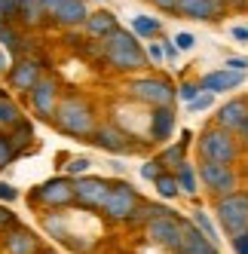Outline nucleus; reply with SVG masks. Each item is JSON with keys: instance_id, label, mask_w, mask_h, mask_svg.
<instances>
[{"instance_id": "nucleus-1", "label": "nucleus", "mask_w": 248, "mask_h": 254, "mask_svg": "<svg viewBox=\"0 0 248 254\" xmlns=\"http://www.w3.org/2000/svg\"><path fill=\"white\" fill-rule=\"evenodd\" d=\"M52 126L70 138H92L98 129L95 104L80 92H67V95H62L56 114H52Z\"/></svg>"}, {"instance_id": "nucleus-2", "label": "nucleus", "mask_w": 248, "mask_h": 254, "mask_svg": "<svg viewBox=\"0 0 248 254\" xmlns=\"http://www.w3.org/2000/svg\"><path fill=\"white\" fill-rule=\"evenodd\" d=\"M98 43H101V59L117 74H138V70H144L150 64L144 46L129 28H117L108 40H98Z\"/></svg>"}, {"instance_id": "nucleus-3", "label": "nucleus", "mask_w": 248, "mask_h": 254, "mask_svg": "<svg viewBox=\"0 0 248 254\" xmlns=\"http://www.w3.org/2000/svg\"><path fill=\"white\" fill-rule=\"evenodd\" d=\"M196 150L202 162H221V166H233L239 159V138L227 129L208 126V129L196 138Z\"/></svg>"}, {"instance_id": "nucleus-4", "label": "nucleus", "mask_w": 248, "mask_h": 254, "mask_svg": "<svg viewBox=\"0 0 248 254\" xmlns=\"http://www.w3.org/2000/svg\"><path fill=\"white\" fill-rule=\"evenodd\" d=\"M129 98L150 104V107H175L178 101V86H175L169 77H132L126 86Z\"/></svg>"}, {"instance_id": "nucleus-5", "label": "nucleus", "mask_w": 248, "mask_h": 254, "mask_svg": "<svg viewBox=\"0 0 248 254\" xmlns=\"http://www.w3.org/2000/svg\"><path fill=\"white\" fill-rule=\"evenodd\" d=\"M28 202L31 205H40L46 211H64L70 205H77V196H74V181L59 175V178H49L43 184H37L31 193H28Z\"/></svg>"}, {"instance_id": "nucleus-6", "label": "nucleus", "mask_w": 248, "mask_h": 254, "mask_svg": "<svg viewBox=\"0 0 248 254\" xmlns=\"http://www.w3.org/2000/svg\"><path fill=\"white\" fill-rule=\"evenodd\" d=\"M215 217H218V227L230 236V239L248 233V193L236 190L230 196L215 199Z\"/></svg>"}, {"instance_id": "nucleus-7", "label": "nucleus", "mask_w": 248, "mask_h": 254, "mask_svg": "<svg viewBox=\"0 0 248 254\" xmlns=\"http://www.w3.org/2000/svg\"><path fill=\"white\" fill-rule=\"evenodd\" d=\"M138 202H141V196H138V190L132 184H126V181H114L108 199H104L101 214H104V221H111V224H129V217L135 214Z\"/></svg>"}, {"instance_id": "nucleus-8", "label": "nucleus", "mask_w": 248, "mask_h": 254, "mask_svg": "<svg viewBox=\"0 0 248 254\" xmlns=\"http://www.w3.org/2000/svg\"><path fill=\"white\" fill-rule=\"evenodd\" d=\"M43 12L49 28H83L89 19L86 0H46Z\"/></svg>"}, {"instance_id": "nucleus-9", "label": "nucleus", "mask_w": 248, "mask_h": 254, "mask_svg": "<svg viewBox=\"0 0 248 254\" xmlns=\"http://www.w3.org/2000/svg\"><path fill=\"white\" fill-rule=\"evenodd\" d=\"M196 172H199V184L215 199L230 196V193L239 190V175H236L233 166H221V162H199Z\"/></svg>"}, {"instance_id": "nucleus-10", "label": "nucleus", "mask_w": 248, "mask_h": 254, "mask_svg": "<svg viewBox=\"0 0 248 254\" xmlns=\"http://www.w3.org/2000/svg\"><path fill=\"white\" fill-rule=\"evenodd\" d=\"M181 233H184V217H178V214L153 217V221L144 227L147 242H153V245H159V248H166L169 254L178 251V245H181Z\"/></svg>"}, {"instance_id": "nucleus-11", "label": "nucleus", "mask_w": 248, "mask_h": 254, "mask_svg": "<svg viewBox=\"0 0 248 254\" xmlns=\"http://www.w3.org/2000/svg\"><path fill=\"white\" fill-rule=\"evenodd\" d=\"M59 101H62V83H59L56 74H43V80L28 92L31 111L37 114V117H43V120H52V114H56Z\"/></svg>"}, {"instance_id": "nucleus-12", "label": "nucleus", "mask_w": 248, "mask_h": 254, "mask_svg": "<svg viewBox=\"0 0 248 254\" xmlns=\"http://www.w3.org/2000/svg\"><path fill=\"white\" fill-rule=\"evenodd\" d=\"M111 193V181L95 178V175H83L74 181V196H77V205L86 211H101L104 208V199Z\"/></svg>"}, {"instance_id": "nucleus-13", "label": "nucleus", "mask_w": 248, "mask_h": 254, "mask_svg": "<svg viewBox=\"0 0 248 254\" xmlns=\"http://www.w3.org/2000/svg\"><path fill=\"white\" fill-rule=\"evenodd\" d=\"M43 74H46V67H43V62H40V59L22 56V59H15V62H12L6 80H9V89H15V92L28 95L31 89L43 80Z\"/></svg>"}, {"instance_id": "nucleus-14", "label": "nucleus", "mask_w": 248, "mask_h": 254, "mask_svg": "<svg viewBox=\"0 0 248 254\" xmlns=\"http://www.w3.org/2000/svg\"><path fill=\"white\" fill-rule=\"evenodd\" d=\"M89 141L104 153H132V150H138L132 135L126 129H120L117 123H98V129H95V135Z\"/></svg>"}, {"instance_id": "nucleus-15", "label": "nucleus", "mask_w": 248, "mask_h": 254, "mask_svg": "<svg viewBox=\"0 0 248 254\" xmlns=\"http://www.w3.org/2000/svg\"><path fill=\"white\" fill-rule=\"evenodd\" d=\"M178 126V111L175 107H153L147 114V141L153 144H169Z\"/></svg>"}, {"instance_id": "nucleus-16", "label": "nucleus", "mask_w": 248, "mask_h": 254, "mask_svg": "<svg viewBox=\"0 0 248 254\" xmlns=\"http://www.w3.org/2000/svg\"><path fill=\"white\" fill-rule=\"evenodd\" d=\"M245 120H248V98H230L227 104L218 107V114H215L218 129H227L233 135H239L245 129Z\"/></svg>"}, {"instance_id": "nucleus-17", "label": "nucleus", "mask_w": 248, "mask_h": 254, "mask_svg": "<svg viewBox=\"0 0 248 254\" xmlns=\"http://www.w3.org/2000/svg\"><path fill=\"white\" fill-rule=\"evenodd\" d=\"M3 251L6 254H40L43 251V242H40V236L28 230V227H15L3 236Z\"/></svg>"}, {"instance_id": "nucleus-18", "label": "nucleus", "mask_w": 248, "mask_h": 254, "mask_svg": "<svg viewBox=\"0 0 248 254\" xmlns=\"http://www.w3.org/2000/svg\"><path fill=\"white\" fill-rule=\"evenodd\" d=\"M245 83V74H236V70H227V67H218V70H208L199 80V89L208 95H221V92H230V89H239Z\"/></svg>"}, {"instance_id": "nucleus-19", "label": "nucleus", "mask_w": 248, "mask_h": 254, "mask_svg": "<svg viewBox=\"0 0 248 254\" xmlns=\"http://www.w3.org/2000/svg\"><path fill=\"white\" fill-rule=\"evenodd\" d=\"M175 254H221L215 242H208L205 236L196 230L193 221H184V233H181V245Z\"/></svg>"}, {"instance_id": "nucleus-20", "label": "nucleus", "mask_w": 248, "mask_h": 254, "mask_svg": "<svg viewBox=\"0 0 248 254\" xmlns=\"http://www.w3.org/2000/svg\"><path fill=\"white\" fill-rule=\"evenodd\" d=\"M117 28H120V19H117V12H111V9L89 12V19H86V25H83V31L89 34L92 40H108Z\"/></svg>"}, {"instance_id": "nucleus-21", "label": "nucleus", "mask_w": 248, "mask_h": 254, "mask_svg": "<svg viewBox=\"0 0 248 254\" xmlns=\"http://www.w3.org/2000/svg\"><path fill=\"white\" fill-rule=\"evenodd\" d=\"M15 3H19L15 25H19L22 31H34V28H43L46 25V12H43L46 0H15Z\"/></svg>"}, {"instance_id": "nucleus-22", "label": "nucleus", "mask_w": 248, "mask_h": 254, "mask_svg": "<svg viewBox=\"0 0 248 254\" xmlns=\"http://www.w3.org/2000/svg\"><path fill=\"white\" fill-rule=\"evenodd\" d=\"M166 214H178V211L169 208V205H159V202H147V199H141L138 208H135V214L129 217V227H141V230H144L153 217H166Z\"/></svg>"}, {"instance_id": "nucleus-23", "label": "nucleus", "mask_w": 248, "mask_h": 254, "mask_svg": "<svg viewBox=\"0 0 248 254\" xmlns=\"http://www.w3.org/2000/svg\"><path fill=\"white\" fill-rule=\"evenodd\" d=\"M175 12L181 19H193V22H215V12H211L208 0H178Z\"/></svg>"}, {"instance_id": "nucleus-24", "label": "nucleus", "mask_w": 248, "mask_h": 254, "mask_svg": "<svg viewBox=\"0 0 248 254\" xmlns=\"http://www.w3.org/2000/svg\"><path fill=\"white\" fill-rule=\"evenodd\" d=\"M156 159H159V166H163L166 172H178L184 162H187V144H184V141L166 144V147L156 153Z\"/></svg>"}, {"instance_id": "nucleus-25", "label": "nucleus", "mask_w": 248, "mask_h": 254, "mask_svg": "<svg viewBox=\"0 0 248 254\" xmlns=\"http://www.w3.org/2000/svg\"><path fill=\"white\" fill-rule=\"evenodd\" d=\"M40 227L46 230V236H52V239L59 242H67L70 239V227H67V217L56 208V211H43L40 217Z\"/></svg>"}, {"instance_id": "nucleus-26", "label": "nucleus", "mask_w": 248, "mask_h": 254, "mask_svg": "<svg viewBox=\"0 0 248 254\" xmlns=\"http://www.w3.org/2000/svg\"><path fill=\"white\" fill-rule=\"evenodd\" d=\"M0 43L9 49V59H22V52L28 49L25 46V31L19 25H3V31H0Z\"/></svg>"}, {"instance_id": "nucleus-27", "label": "nucleus", "mask_w": 248, "mask_h": 254, "mask_svg": "<svg viewBox=\"0 0 248 254\" xmlns=\"http://www.w3.org/2000/svg\"><path fill=\"white\" fill-rule=\"evenodd\" d=\"M9 135V141H12V147H15V153H28V147L34 144V123H28V120H22V123H15L12 129L6 132Z\"/></svg>"}, {"instance_id": "nucleus-28", "label": "nucleus", "mask_w": 248, "mask_h": 254, "mask_svg": "<svg viewBox=\"0 0 248 254\" xmlns=\"http://www.w3.org/2000/svg\"><path fill=\"white\" fill-rule=\"evenodd\" d=\"M175 178H178V187H181L184 196H196L199 187H202V184H199V172H196V166H193L190 159L184 162L178 172H175Z\"/></svg>"}, {"instance_id": "nucleus-29", "label": "nucleus", "mask_w": 248, "mask_h": 254, "mask_svg": "<svg viewBox=\"0 0 248 254\" xmlns=\"http://www.w3.org/2000/svg\"><path fill=\"white\" fill-rule=\"evenodd\" d=\"M129 31L135 34L138 40H150V37H156V34L163 31V22H159L156 15H135Z\"/></svg>"}, {"instance_id": "nucleus-30", "label": "nucleus", "mask_w": 248, "mask_h": 254, "mask_svg": "<svg viewBox=\"0 0 248 254\" xmlns=\"http://www.w3.org/2000/svg\"><path fill=\"white\" fill-rule=\"evenodd\" d=\"M22 111H19V104H15L9 95H0V132H9L15 123H22Z\"/></svg>"}, {"instance_id": "nucleus-31", "label": "nucleus", "mask_w": 248, "mask_h": 254, "mask_svg": "<svg viewBox=\"0 0 248 254\" xmlns=\"http://www.w3.org/2000/svg\"><path fill=\"white\" fill-rule=\"evenodd\" d=\"M153 187H156V193L163 196L166 202H172V199L181 196V187H178V178H175V172H163V175L153 181Z\"/></svg>"}, {"instance_id": "nucleus-32", "label": "nucleus", "mask_w": 248, "mask_h": 254, "mask_svg": "<svg viewBox=\"0 0 248 254\" xmlns=\"http://www.w3.org/2000/svg\"><path fill=\"white\" fill-rule=\"evenodd\" d=\"M190 221L196 224V230L205 236L208 242H215V245H218V239H221V236H218V227H215V221L208 217V211H205V208H196V211H193V217H190Z\"/></svg>"}, {"instance_id": "nucleus-33", "label": "nucleus", "mask_w": 248, "mask_h": 254, "mask_svg": "<svg viewBox=\"0 0 248 254\" xmlns=\"http://www.w3.org/2000/svg\"><path fill=\"white\" fill-rule=\"evenodd\" d=\"M89 169H92V159H89V156H70V159L64 162V178L77 181V178H83V175H89Z\"/></svg>"}, {"instance_id": "nucleus-34", "label": "nucleus", "mask_w": 248, "mask_h": 254, "mask_svg": "<svg viewBox=\"0 0 248 254\" xmlns=\"http://www.w3.org/2000/svg\"><path fill=\"white\" fill-rule=\"evenodd\" d=\"M15 159H19V153H15V147H12L9 135H6V132H0V172L9 169Z\"/></svg>"}, {"instance_id": "nucleus-35", "label": "nucleus", "mask_w": 248, "mask_h": 254, "mask_svg": "<svg viewBox=\"0 0 248 254\" xmlns=\"http://www.w3.org/2000/svg\"><path fill=\"white\" fill-rule=\"evenodd\" d=\"M199 95H202V89H199V83H193V80H184L178 86V101H184V104H193Z\"/></svg>"}, {"instance_id": "nucleus-36", "label": "nucleus", "mask_w": 248, "mask_h": 254, "mask_svg": "<svg viewBox=\"0 0 248 254\" xmlns=\"http://www.w3.org/2000/svg\"><path fill=\"white\" fill-rule=\"evenodd\" d=\"M19 15V3L15 0H0V25H15Z\"/></svg>"}, {"instance_id": "nucleus-37", "label": "nucleus", "mask_w": 248, "mask_h": 254, "mask_svg": "<svg viewBox=\"0 0 248 254\" xmlns=\"http://www.w3.org/2000/svg\"><path fill=\"white\" fill-rule=\"evenodd\" d=\"M138 172H141V178H144V181H150V184H153V181H156L159 175H163L166 169L159 166V159L153 156V159H147V162H141V169H138Z\"/></svg>"}, {"instance_id": "nucleus-38", "label": "nucleus", "mask_w": 248, "mask_h": 254, "mask_svg": "<svg viewBox=\"0 0 248 254\" xmlns=\"http://www.w3.org/2000/svg\"><path fill=\"white\" fill-rule=\"evenodd\" d=\"M172 43L178 46V52H190L193 46H196V37H193L190 31H178V34L172 37Z\"/></svg>"}, {"instance_id": "nucleus-39", "label": "nucleus", "mask_w": 248, "mask_h": 254, "mask_svg": "<svg viewBox=\"0 0 248 254\" xmlns=\"http://www.w3.org/2000/svg\"><path fill=\"white\" fill-rule=\"evenodd\" d=\"M144 52H147V62H150V64H163V62H166V52H163V43H159V40H156V43H147Z\"/></svg>"}, {"instance_id": "nucleus-40", "label": "nucleus", "mask_w": 248, "mask_h": 254, "mask_svg": "<svg viewBox=\"0 0 248 254\" xmlns=\"http://www.w3.org/2000/svg\"><path fill=\"white\" fill-rule=\"evenodd\" d=\"M15 227H19V217H15L9 208L0 205V233H9V230H15Z\"/></svg>"}, {"instance_id": "nucleus-41", "label": "nucleus", "mask_w": 248, "mask_h": 254, "mask_svg": "<svg viewBox=\"0 0 248 254\" xmlns=\"http://www.w3.org/2000/svg\"><path fill=\"white\" fill-rule=\"evenodd\" d=\"M224 67H227V70H236V74H248V59H245V56H230V59L224 62Z\"/></svg>"}, {"instance_id": "nucleus-42", "label": "nucleus", "mask_w": 248, "mask_h": 254, "mask_svg": "<svg viewBox=\"0 0 248 254\" xmlns=\"http://www.w3.org/2000/svg\"><path fill=\"white\" fill-rule=\"evenodd\" d=\"M15 199H19V190H15L12 184H6V181H0V202H15Z\"/></svg>"}, {"instance_id": "nucleus-43", "label": "nucleus", "mask_w": 248, "mask_h": 254, "mask_svg": "<svg viewBox=\"0 0 248 254\" xmlns=\"http://www.w3.org/2000/svg\"><path fill=\"white\" fill-rule=\"evenodd\" d=\"M211 104H215V95H208V92H202V95H199L196 101H193V104H187V107H190L193 114H196V111H208Z\"/></svg>"}, {"instance_id": "nucleus-44", "label": "nucleus", "mask_w": 248, "mask_h": 254, "mask_svg": "<svg viewBox=\"0 0 248 254\" xmlns=\"http://www.w3.org/2000/svg\"><path fill=\"white\" fill-rule=\"evenodd\" d=\"M230 245H233V251H236V254H248V233L236 236V239H230Z\"/></svg>"}, {"instance_id": "nucleus-45", "label": "nucleus", "mask_w": 248, "mask_h": 254, "mask_svg": "<svg viewBox=\"0 0 248 254\" xmlns=\"http://www.w3.org/2000/svg\"><path fill=\"white\" fill-rule=\"evenodd\" d=\"M230 37H233L236 43H248V28L245 25H233L230 28Z\"/></svg>"}, {"instance_id": "nucleus-46", "label": "nucleus", "mask_w": 248, "mask_h": 254, "mask_svg": "<svg viewBox=\"0 0 248 254\" xmlns=\"http://www.w3.org/2000/svg\"><path fill=\"white\" fill-rule=\"evenodd\" d=\"M208 6H211V12H215V22L224 19V12L230 9V6H227V0H208Z\"/></svg>"}, {"instance_id": "nucleus-47", "label": "nucleus", "mask_w": 248, "mask_h": 254, "mask_svg": "<svg viewBox=\"0 0 248 254\" xmlns=\"http://www.w3.org/2000/svg\"><path fill=\"white\" fill-rule=\"evenodd\" d=\"M159 43H163V52H166V59H169V62L178 59V46H175L172 40H159Z\"/></svg>"}, {"instance_id": "nucleus-48", "label": "nucleus", "mask_w": 248, "mask_h": 254, "mask_svg": "<svg viewBox=\"0 0 248 254\" xmlns=\"http://www.w3.org/2000/svg\"><path fill=\"white\" fill-rule=\"evenodd\" d=\"M150 3H153L159 12H175V3H178V0H150Z\"/></svg>"}, {"instance_id": "nucleus-49", "label": "nucleus", "mask_w": 248, "mask_h": 254, "mask_svg": "<svg viewBox=\"0 0 248 254\" xmlns=\"http://www.w3.org/2000/svg\"><path fill=\"white\" fill-rule=\"evenodd\" d=\"M9 67H12V59L0 49V74H9Z\"/></svg>"}, {"instance_id": "nucleus-50", "label": "nucleus", "mask_w": 248, "mask_h": 254, "mask_svg": "<svg viewBox=\"0 0 248 254\" xmlns=\"http://www.w3.org/2000/svg\"><path fill=\"white\" fill-rule=\"evenodd\" d=\"M227 6H230V9H245L248 0H227Z\"/></svg>"}, {"instance_id": "nucleus-51", "label": "nucleus", "mask_w": 248, "mask_h": 254, "mask_svg": "<svg viewBox=\"0 0 248 254\" xmlns=\"http://www.w3.org/2000/svg\"><path fill=\"white\" fill-rule=\"evenodd\" d=\"M40 254H64V251H59V248H43Z\"/></svg>"}, {"instance_id": "nucleus-52", "label": "nucleus", "mask_w": 248, "mask_h": 254, "mask_svg": "<svg viewBox=\"0 0 248 254\" xmlns=\"http://www.w3.org/2000/svg\"><path fill=\"white\" fill-rule=\"evenodd\" d=\"M239 138H242V141H248V120H245V129L239 132Z\"/></svg>"}, {"instance_id": "nucleus-53", "label": "nucleus", "mask_w": 248, "mask_h": 254, "mask_svg": "<svg viewBox=\"0 0 248 254\" xmlns=\"http://www.w3.org/2000/svg\"><path fill=\"white\" fill-rule=\"evenodd\" d=\"M0 31H3V25H0Z\"/></svg>"}, {"instance_id": "nucleus-54", "label": "nucleus", "mask_w": 248, "mask_h": 254, "mask_svg": "<svg viewBox=\"0 0 248 254\" xmlns=\"http://www.w3.org/2000/svg\"><path fill=\"white\" fill-rule=\"evenodd\" d=\"M0 95H3V92H0Z\"/></svg>"}]
</instances>
